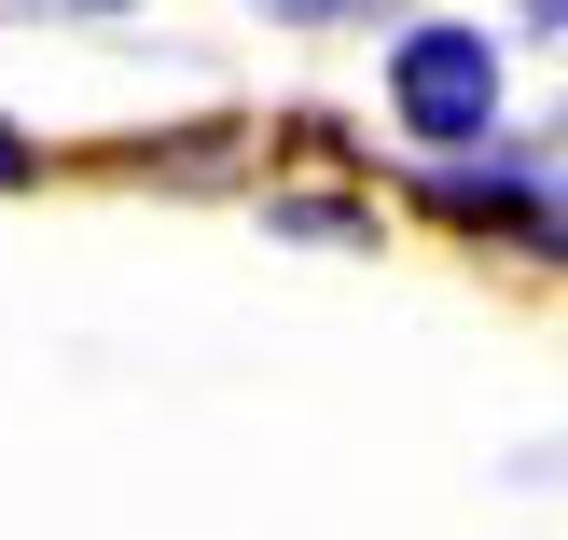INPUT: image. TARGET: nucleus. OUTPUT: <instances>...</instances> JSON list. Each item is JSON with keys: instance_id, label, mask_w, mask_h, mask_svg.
<instances>
[{"instance_id": "1", "label": "nucleus", "mask_w": 568, "mask_h": 540, "mask_svg": "<svg viewBox=\"0 0 568 540\" xmlns=\"http://www.w3.org/2000/svg\"><path fill=\"white\" fill-rule=\"evenodd\" d=\"M388 111H403V139H430V153L458 166L471 139H499V42L458 28V14L403 28V42H388Z\"/></svg>"}, {"instance_id": "2", "label": "nucleus", "mask_w": 568, "mask_h": 540, "mask_svg": "<svg viewBox=\"0 0 568 540\" xmlns=\"http://www.w3.org/2000/svg\"><path fill=\"white\" fill-rule=\"evenodd\" d=\"M430 208L471 222V236H541V249H568V194L527 181V166H430Z\"/></svg>"}, {"instance_id": "3", "label": "nucleus", "mask_w": 568, "mask_h": 540, "mask_svg": "<svg viewBox=\"0 0 568 540\" xmlns=\"http://www.w3.org/2000/svg\"><path fill=\"white\" fill-rule=\"evenodd\" d=\"M28 181H42V153H28L14 125H0V194H28Z\"/></svg>"}, {"instance_id": "4", "label": "nucleus", "mask_w": 568, "mask_h": 540, "mask_svg": "<svg viewBox=\"0 0 568 540\" xmlns=\"http://www.w3.org/2000/svg\"><path fill=\"white\" fill-rule=\"evenodd\" d=\"M277 14H347V0H277Z\"/></svg>"}, {"instance_id": "5", "label": "nucleus", "mask_w": 568, "mask_h": 540, "mask_svg": "<svg viewBox=\"0 0 568 540\" xmlns=\"http://www.w3.org/2000/svg\"><path fill=\"white\" fill-rule=\"evenodd\" d=\"M83 14H125V0H83Z\"/></svg>"}, {"instance_id": "6", "label": "nucleus", "mask_w": 568, "mask_h": 540, "mask_svg": "<svg viewBox=\"0 0 568 540\" xmlns=\"http://www.w3.org/2000/svg\"><path fill=\"white\" fill-rule=\"evenodd\" d=\"M541 14H555V28H568V0H541Z\"/></svg>"}]
</instances>
